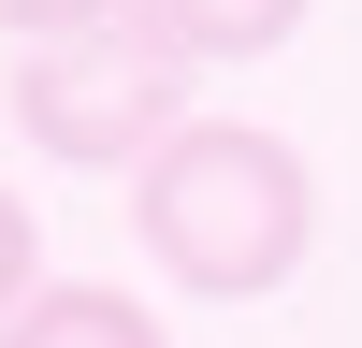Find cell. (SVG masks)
Returning a JSON list of instances; mask_svg holds the SVG:
<instances>
[{
    "label": "cell",
    "instance_id": "cell-1",
    "mask_svg": "<svg viewBox=\"0 0 362 348\" xmlns=\"http://www.w3.org/2000/svg\"><path fill=\"white\" fill-rule=\"evenodd\" d=\"M131 232H145V261H160L174 290L261 305V290H290L305 247H319V174H305V145L261 131V116H189V131L131 174Z\"/></svg>",
    "mask_w": 362,
    "mask_h": 348
},
{
    "label": "cell",
    "instance_id": "cell-5",
    "mask_svg": "<svg viewBox=\"0 0 362 348\" xmlns=\"http://www.w3.org/2000/svg\"><path fill=\"white\" fill-rule=\"evenodd\" d=\"M131 0H0V29L15 44H73V29H116Z\"/></svg>",
    "mask_w": 362,
    "mask_h": 348
},
{
    "label": "cell",
    "instance_id": "cell-4",
    "mask_svg": "<svg viewBox=\"0 0 362 348\" xmlns=\"http://www.w3.org/2000/svg\"><path fill=\"white\" fill-rule=\"evenodd\" d=\"M145 29H160L189 73H232V58H276L290 29H305V0H131Z\"/></svg>",
    "mask_w": 362,
    "mask_h": 348
},
{
    "label": "cell",
    "instance_id": "cell-6",
    "mask_svg": "<svg viewBox=\"0 0 362 348\" xmlns=\"http://www.w3.org/2000/svg\"><path fill=\"white\" fill-rule=\"evenodd\" d=\"M29 290H44V218H29L15 189H0V319H15Z\"/></svg>",
    "mask_w": 362,
    "mask_h": 348
},
{
    "label": "cell",
    "instance_id": "cell-2",
    "mask_svg": "<svg viewBox=\"0 0 362 348\" xmlns=\"http://www.w3.org/2000/svg\"><path fill=\"white\" fill-rule=\"evenodd\" d=\"M15 131L73 174H145L174 131H189V58L145 15L73 29V44H15Z\"/></svg>",
    "mask_w": 362,
    "mask_h": 348
},
{
    "label": "cell",
    "instance_id": "cell-3",
    "mask_svg": "<svg viewBox=\"0 0 362 348\" xmlns=\"http://www.w3.org/2000/svg\"><path fill=\"white\" fill-rule=\"evenodd\" d=\"M0 348H174V334H160V305H131V290H102V276H44L0 319Z\"/></svg>",
    "mask_w": 362,
    "mask_h": 348
}]
</instances>
